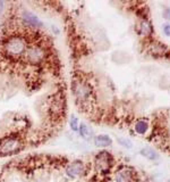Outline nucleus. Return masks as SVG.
Segmentation results:
<instances>
[{"mask_svg": "<svg viewBox=\"0 0 170 182\" xmlns=\"http://www.w3.org/2000/svg\"><path fill=\"white\" fill-rule=\"evenodd\" d=\"M21 21L26 27H32V29H41V27H43V23L41 22V20L36 15H34L32 11H27V9L22 11Z\"/></svg>", "mask_w": 170, "mask_h": 182, "instance_id": "423d86ee", "label": "nucleus"}, {"mask_svg": "<svg viewBox=\"0 0 170 182\" xmlns=\"http://www.w3.org/2000/svg\"><path fill=\"white\" fill-rule=\"evenodd\" d=\"M118 142H119L121 146L126 147V148H132V147H133V142L129 139H127V138H119V139H118Z\"/></svg>", "mask_w": 170, "mask_h": 182, "instance_id": "4468645a", "label": "nucleus"}, {"mask_svg": "<svg viewBox=\"0 0 170 182\" xmlns=\"http://www.w3.org/2000/svg\"><path fill=\"white\" fill-rule=\"evenodd\" d=\"M23 148V142L17 136H9L0 140V155H14Z\"/></svg>", "mask_w": 170, "mask_h": 182, "instance_id": "20e7f679", "label": "nucleus"}, {"mask_svg": "<svg viewBox=\"0 0 170 182\" xmlns=\"http://www.w3.org/2000/svg\"><path fill=\"white\" fill-rule=\"evenodd\" d=\"M153 32V29H152V25L150 24V22L148 21H143L139 25V33L142 35H145V37H149Z\"/></svg>", "mask_w": 170, "mask_h": 182, "instance_id": "9b49d317", "label": "nucleus"}, {"mask_svg": "<svg viewBox=\"0 0 170 182\" xmlns=\"http://www.w3.org/2000/svg\"><path fill=\"white\" fill-rule=\"evenodd\" d=\"M85 172V165L82 161H74L66 166V174L69 178H78Z\"/></svg>", "mask_w": 170, "mask_h": 182, "instance_id": "0eeeda50", "label": "nucleus"}, {"mask_svg": "<svg viewBox=\"0 0 170 182\" xmlns=\"http://www.w3.org/2000/svg\"><path fill=\"white\" fill-rule=\"evenodd\" d=\"M163 16L166 20H170V8H166L163 11Z\"/></svg>", "mask_w": 170, "mask_h": 182, "instance_id": "f3484780", "label": "nucleus"}, {"mask_svg": "<svg viewBox=\"0 0 170 182\" xmlns=\"http://www.w3.org/2000/svg\"><path fill=\"white\" fill-rule=\"evenodd\" d=\"M72 90L74 93L75 98L78 103L86 104L91 101L92 98V88L90 84H87L86 82H83L81 80L75 79L72 82Z\"/></svg>", "mask_w": 170, "mask_h": 182, "instance_id": "7ed1b4c3", "label": "nucleus"}, {"mask_svg": "<svg viewBox=\"0 0 170 182\" xmlns=\"http://www.w3.org/2000/svg\"><path fill=\"white\" fill-rule=\"evenodd\" d=\"M114 182H132V172L129 169H121L115 173Z\"/></svg>", "mask_w": 170, "mask_h": 182, "instance_id": "6e6552de", "label": "nucleus"}, {"mask_svg": "<svg viewBox=\"0 0 170 182\" xmlns=\"http://www.w3.org/2000/svg\"><path fill=\"white\" fill-rule=\"evenodd\" d=\"M69 125H70V128H72L73 131H78V126H79V125H78V119H77V117L73 116V117L70 118Z\"/></svg>", "mask_w": 170, "mask_h": 182, "instance_id": "2eb2a0df", "label": "nucleus"}, {"mask_svg": "<svg viewBox=\"0 0 170 182\" xmlns=\"http://www.w3.org/2000/svg\"><path fill=\"white\" fill-rule=\"evenodd\" d=\"M3 6H5V2L3 1H0V13L3 11Z\"/></svg>", "mask_w": 170, "mask_h": 182, "instance_id": "a211bd4d", "label": "nucleus"}, {"mask_svg": "<svg viewBox=\"0 0 170 182\" xmlns=\"http://www.w3.org/2000/svg\"><path fill=\"white\" fill-rule=\"evenodd\" d=\"M141 154H142L144 157H146L148 160H150V161H157V160L159 158L158 152H157V151H154L152 148H149V147L143 148V149L141 150Z\"/></svg>", "mask_w": 170, "mask_h": 182, "instance_id": "9d476101", "label": "nucleus"}, {"mask_svg": "<svg viewBox=\"0 0 170 182\" xmlns=\"http://www.w3.org/2000/svg\"><path fill=\"white\" fill-rule=\"evenodd\" d=\"M47 58V50L45 47L40 43H32L27 46V49L24 54L25 63L31 66L41 65Z\"/></svg>", "mask_w": 170, "mask_h": 182, "instance_id": "f03ea898", "label": "nucleus"}, {"mask_svg": "<svg viewBox=\"0 0 170 182\" xmlns=\"http://www.w3.org/2000/svg\"><path fill=\"white\" fill-rule=\"evenodd\" d=\"M111 163H112V160L109 152H106V151L99 152L95 158V170L102 174H106L110 171Z\"/></svg>", "mask_w": 170, "mask_h": 182, "instance_id": "39448f33", "label": "nucleus"}, {"mask_svg": "<svg viewBox=\"0 0 170 182\" xmlns=\"http://www.w3.org/2000/svg\"><path fill=\"white\" fill-rule=\"evenodd\" d=\"M2 49L5 55L10 58H20L22 56L24 57V54L27 49L26 38L20 34H13L5 40Z\"/></svg>", "mask_w": 170, "mask_h": 182, "instance_id": "f257e3e1", "label": "nucleus"}, {"mask_svg": "<svg viewBox=\"0 0 170 182\" xmlns=\"http://www.w3.org/2000/svg\"><path fill=\"white\" fill-rule=\"evenodd\" d=\"M94 143L96 147H109L112 145V140L107 134H99L94 138Z\"/></svg>", "mask_w": 170, "mask_h": 182, "instance_id": "1a4fd4ad", "label": "nucleus"}, {"mask_svg": "<svg viewBox=\"0 0 170 182\" xmlns=\"http://www.w3.org/2000/svg\"><path fill=\"white\" fill-rule=\"evenodd\" d=\"M148 128H149V124L145 119H139L135 124V131L138 134H145V132L148 131Z\"/></svg>", "mask_w": 170, "mask_h": 182, "instance_id": "f8f14e48", "label": "nucleus"}, {"mask_svg": "<svg viewBox=\"0 0 170 182\" xmlns=\"http://www.w3.org/2000/svg\"><path fill=\"white\" fill-rule=\"evenodd\" d=\"M78 132H79V134H81L84 139H88V138H90L91 131H90V129L87 128V125L84 124V123H81V124H79V126H78Z\"/></svg>", "mask_w": 170, "mask_h": 182, "instance_id": "ddd939ff", "label": "nucleus"}, {"mask_svg": "<svg viewBox=\"0 0 170 182\" xmlns=\"http://www.w3.org/2000/svg\"><path fill=\"white\" fill-rule=\"evenodd\" d=\"M163 32L166 35H168L170 37V25L169 24H166V25H163Z\"/></svg>", "mask_w": 170, "mask_h": 182, "instance_id": "dca6fc26", "label": "nucleus"}]
</instances>
